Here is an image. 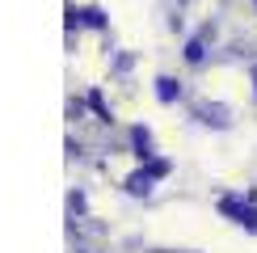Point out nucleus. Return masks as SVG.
Listing matches in <instances>:
<instances>
[{
    "label": "nucleus",
    "mask_w": 257,
    "mask_h": 253,
    "mask_svg": "<svg viewBox=\"0 0 257 253\" xmlns=\"http://www.w3.org/2000/svg\"><path fill=\"white\" fill-rule=\"evenodd\" d=\"M126 190H131V194H148V190H152V173H148V169L144 173H131L126 177Z\"/></svg>",
    "instance_id": "f257e3e1"
},
{
    "label": "nucleus",
    "mask_w": 257,
    "mask_h": 253,
    "mask_svg": "<svg viewBox=\"0 0 257 253\" xmlns=\"http://www.w3.org/2000/svg\"><path fill=\"white\" fill-rule=\"evenodd\" d=\"M156 97H160V101H173V97H177V80L160 76V80H156Z\"/></svg>",
    "instance_id": "f03ea898"
},
{
    "label": "nucleus",
    "mask_w": 257,
    "mask_h": 253,
    "mask_svg": "<svg viewBox=\"0 0 257 253\" xmlns=\"http://www.w3.org/2000/svg\"><path fill=\"white\" fill-rule=\"evenodd\" d=\"M135 148H139V156H144V161L152 156V135H148L144 126H135Z\"/></svg>",
    "instance_id": "7ed1b4c3"
},
{
    "label": "nucleus",
    "mask_w": 257,
    "mask_h": 253,
    "mask_svg": "<svg viewBox=\"0 0 257 253\" xmlns=\"http://www.w3.org/2000/svg\"><path fill=\"white\" fill-rule=\"evenodd\" d=\"M186 59H190V63H198V59H202V42H198V38L190 42V51H186Z\"/></svg>",
    "instance_id": "20e7f679"
},
{
    "label": "nucleus",
    "mask_w": 257,
    "mask_h": 253,
    "mask_svg": "<svg viewBox=\"0 0 257 253\" xmlns=\"http://www.w3.org/2000/svg\"><path fill=\"white\" fill-rule=\"evenodd\" d=\"M148 173H152V177H165L169 165H165V161H152V165H148Z\"/></svg>",
    "instance_id": "39448f33"
},
{
    "label": "nucleus",
    "mask_w": 257,
    "mask_h": 253,
    "mask_svg": "<svg viewBox=\"0 0 257 253\" xmlns=\"http://www.w3.org/2000/svg\"><path fill=\"white\" fill-rule=\"evenodd\" d=\"M253 80H257V68H253Z\"/></svg>",
    "instance_id": "423d86ee"
}]
</instances>
